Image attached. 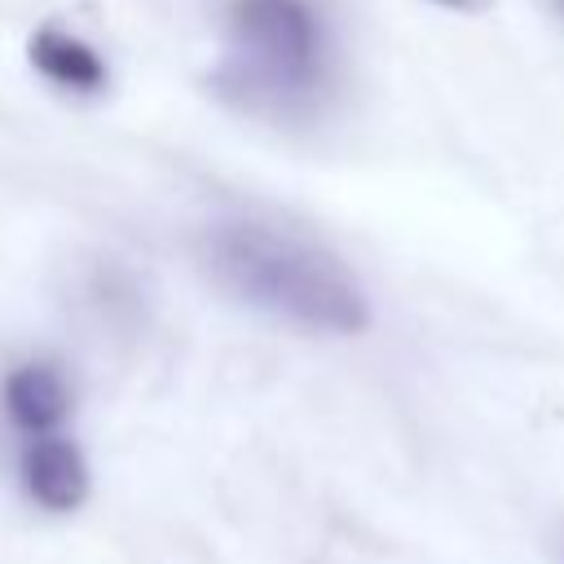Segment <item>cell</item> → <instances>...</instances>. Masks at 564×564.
<instances>
[{
	"instance_id": "6da1fadb",
	"label": "cell",
	"mask_w": 564,
	"mask_h": 564,
	"mask_svg": "<svg viewBox=\"0 0 564 564\" xmlns=\"http://www.w3.org/2000/svg\"><path fill=\"white\" fill-rule=\"evenodd\" d=\"M203 260L229 295L300 330L361 335L370 326V300L348 264L291 229L220 220L203 238Z\"/></svg>"
},
{
	"instance_id": "3957f363",
	"label": "cell",
	"mask_w": 564,
	"mask_h": 564,
	"mask_svg": "<svg viewBox=\"0 0 564 564\" xmlns=\"http://www.w3.org/2000/svg\"><path fill=\"white\" fill-rule=\"evenodd\" d=\"M22 489L44 511H75L88 498V463L79 445L57 432L31 436L22 449Z\"/></svg>"
},
{
	"instance_id": "8992f818",
	"label": "cell",
	"mask_w": 564,
	"mask_h": 564,
	"mask_svg": "<svg viewBox=\"0 0 564 564\" xmlns=\"http://www.w3.org/2000/svg\"><path fill=\"white\" fill-rule=\"evenodd\" d=\"M432 4L454 9V13H485V9H489V0H432Z\"/></svg>"
},
{
	"instance_id": "277c9868",
	"label": "cell",
	"mask_w": 564,
	"mask_h": 564,
	"mask_svg": "<svg viewBox=\"0 0 564 564\" xmlns=\"http://www.w3.org/2000/svg\"><path fill=\"white\" fill-rule=\"evenodd\" d=\"M4 410L22 432L40 436V432H57L70 419L75 392L53 361H22L4 379Z\"/></svg>"
},
{
	"instance_id": "52a82bcc",
	"label": "cell",
	"mask_w": 564,
	"mask_h": 564,
	"mask_svg": "<svg viewBox=\"0 0 564 564\" xmlns=\"http://www.w3.org/2000/svg\"><path fill=\"white\" fill-rule=\"evenodd\" d=\"M555 4H560V9H564V0H555Z\"/></svg>"
},
{
	"instance_id": "5b68a950",
	"label": "cell",
	"mask_w": 564,
	"mask_h": 564,
	"mask_svg": "<svg viewBox=\"0 0 564 564\" xmlns=\"http://www.w3.org/2000/svg\"><path fill=\"white\" fill-rule=\"evenodd\" d=\"M26 57H31V66H35L48 84H57L62 93L97 97V93L110 84L106 57H101L88 40H79V35L62 31V26H40V31L26 40Z\"/></svg>"
},
{
	"instance_id": "7a4b0ae2",
	"label": "cell",
	"mask_w": 564,
	"mask_h": 564,
	"mask_svg": "<svg viewBox=\"0 0 564 564\" xmlns=\"http://www.w3.org/2000/svg\"><path fill=\"white\" fill-rule=\"evenodd\" d=\"M229 48L216 88L251 115L300 119L335 79L330 22L317 0H225Z\"/></svg>"
}]
</instances>
